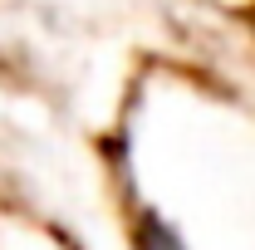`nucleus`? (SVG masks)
<instances>
[{"label":"nucleus","instance_id":"f257e3e1","mask_svg":"<svg viewBox=\"0 0 255 250\" xmlns=\"http://www.w3.org/2000/svg\"><path fill=\"white\" fill-rule=\"evenodd\" d=\"M132 236H137V250H187L182 231L162 216V211H152V206L137 211V231H132Z\"/></svg>","mask_w":255,"mask_h":250}]
</instances>
